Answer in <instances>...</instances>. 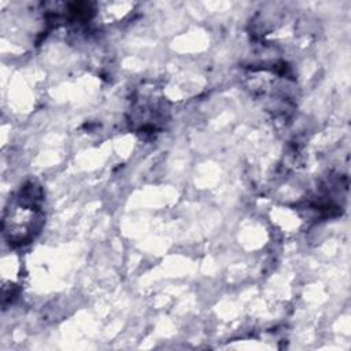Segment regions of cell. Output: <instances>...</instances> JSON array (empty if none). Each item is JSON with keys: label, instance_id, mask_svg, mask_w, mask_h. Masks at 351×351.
Listing matches in <instances>:
<instances>
[{"label": "cell", "instance_id": "6da1fadb", "mask_svg": "<svg viewBox=\"0 0 351 351\" xmlns=\"http://www.w3.org/2000/svg\"><path fill=\"white\" fill-rule=\"evenodd\" d=\"M36 197L27 200L26 195H19L16 202L12 203V208H8V215L4 218V232L10 234V240L25 241L32 237L38 217V208L36 204Z\"/></svg>", "mask_w": 351, "mask_h": 351}]
</instances>
